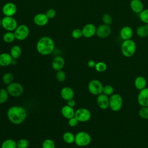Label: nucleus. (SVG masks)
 Here are the masks:
<instances>
[{"mask_svg":"<svg viewBox=\"0 0 148 148\" xmlns=\"http://www.w3.org/2000/svg\"><path fill=\"white\" fill-rule=\"evenodd\" d=\"M7 116L11 123L14 124H20L25 120L27 117V112L21 106H13L8 109Z\"/></svg>","mask_w":148,"mask_h":148,"instance_id":"1","label":"nucleus"},{"mask_svg":"<svg viewBox=\"0 0 148 148\" xmlns=\"http://www.w3.org/2000/svg\"><path fill=\"white\" fill-rule=\"evenodd\" d=\"M36 50L41 55L47 56L51 54L55 47L53 39L47 36H42L36 43Z\"/></svg>","mask_w":148,"mask_h":148,"instance_id":"2","label":"nucleus"},{"mask_svg":"<svg viewBox=\"0 0 148 148\" xmlns=\"http://www.w3.org/2000/svg\"><path fill=\"white\" fill-rule=\"evenodd\" d=\"M136 46L135 42L131 39L123 40L121 45V51L125 57H131L135 53Z\"/></svg>","mask_w":148,"mask_h":148,"instance_id":"3","label":"nucleus"},{"mask_svg":"<svg viewBox=\"0 0 148 148\" xmlns=\"http://www.w3.org/2000/svg\"><path fill=\"white\" fill-rule=\"evenodd\" d=\"M91 141V136L85 131H80L75 135V142L78 146L84 147L88 146Z\"/></svg>","mask_w":148,"mask_h":148,"instance_id":"4","label":"nucleus"},{"mask_svg":"<svg viewBox=\"0 0 148 148\" xmlns=\"http://www.w3.org/2000/svg\"><path fill=\"white\" fill-rule=\"evenodd\" d=\"M123 98L119 94H113L109 97V108L113 112L119 111L123 106Z\"/></svg>","mask_w":148,"mask_h":148,"instance_id":"5","label":"nucleus"},{"mask_svg":"<svg viewBox=\"0 0 148 148\" xmlns=\"http://www.w3.org/2000/svg\"><path fill=\"white\" fill-rule=\"evenodd\" d=\"M17 26V21L12 16H4L2 18V27L7 31L13 32Z\"/></svg>","mask_w":148,"mask_h":148,"instance_id":"6","label":"nucleus"},{"mask_svg":"<svg viewBox=\"0 0 148 148\" xmlns=\"http://www.w3.org/2000/svg\"><path fill=\"white\" fill-rule=\"evenodd\" d=\"M16 39L18 40H24L29 35V29L25 24H21L18 25L16 29L14 31Z\"/></svg>","mask_w":148,"mask_h":148,"instance_id":"7","label":"nucleus"},{"mask_svg":"<svg viewBox=\"0 0 148 148\" xmlns=\"http://www.w3.org/2000/svg\"><path fill=\"white\" fill-rule=\"evenodd\" d=\"M103 87L102 83L97 79L91 80L88 84V90L89 92L94 95H98L102 93Z\"/></svg>","mask_w":148,"mask_h":148,"instance_id":"8","label":"nucleus"},{"mask_svg":"<svg viewBox=\"0 0 148 148\" xmlns=\"http://www.w3.org/2000/svg\"><path fill=\"white\" fill-rule=\"evenodd\" d=\"M6 90L9 95L14 97L20 96L24 91V89L21 84L16 82H12L9 84Z\"/></svg>","mask_w":148,"mask_h":148,"instance_id":"9","label":"nucleus"},{"mask_svg":"<svg viewBox=\"0 0 148 148\" xmlns=\"http://www.w3.org/2000/svg\"><path fill=\"white\" fill-rule=\"evenodd\" d=\"M91 116V112L86 108H79L75 112L74 117L80 122H86L88 121L90 119Z\"/></svg>","mask_w":148,"mask_h":148,"instance_id":"10","label":"nucleus"},{"mask_svg":"<svg viewBox=\"0 0 148 148\" xmlns=\"http://www.w3.org/2000/svg\"><path fill=\"white\" fill-rule=\"evenodd\" d=\"M111 28L110 25L102 24L99 25L96 29V35L99 38H106L111 34Z\"/></svg>","mask_w":148,"mask_h":148,"instance_id":"11","label":"nucleus"},{"mask_svg":"<svg viewBox=\"0 0 148 148\" xmlns=\"http://www.w3.org/2000/svg\"><path fill=\"white\" fill-rule=\"evenodd\" d=\"M16 5L13 2H7L2 6V11L5 16H13L17 12Z\"/></svg>","mask_w":148,"mask_h":148,"instance_id":"12","label":"nucleus"},{"mask_svg":"<svg viewBox=\"0 0 148 148\" xmlns=\"http://www.w3.org/2000/svg\"><path fill=\"white\" fill-rule=\"evenodd\" d=\"M82 29L83 36L86 38H91L96 34L97 27L92 23L86 24Z\"/></svg>","mask_w":148,"mask_h":148,"instance_id":"13","label":"nucleus"},{"mask_svg":"<svg viewBox=\"0 0 148 148\" xmlns=\"http://www.w3.org/2000/svg\"><path fill=\"white\" fill-rule=\"evenodd\" d=\"M137 101L141 106H148V87H145L139 91Z\"/></svg>","mask_w":148,"mask_h":148,"instance_id":"14","label":"nucleus"},{"mask_svg":"<svg viewBox=\"0 0 148 148\" xmlns=\"http://www.w3.org/2000/svg\"><path fill=\"white\" fill-rule=\"evenodd\" d=\"M97 103L100 109L105 110L109 107V98L106 95L102 93L97 95Z\"/></svg>","mask_w":148,"mask_h":148,"instance_id":"15","label":"nucleus"},{"mask_svg":"<svg viewBox=\"0 0 148 148\" xmlns=\"http://www.w3.org/2000/svg\"><path fill=\"white\" fill-rule=\"evenodd\" d=\"M49 20V18L47 17L46 14L43 13L36 14L33 18V21L35 24L40 27L46 25L48 23Z\"/></svg>","mask_w":148,"mask_h":148,"instance_id":"16","label":"nucleus"},{"mask_svg":"<svg viewBox=\"0 0 148 148\" xmlns=\"http://www.w3.org/2000/svg\"><path fill=\"white\" fill-rule=\"evenodd\" d=\"M65 65L64 58L60 56L54 57L51 62V66L53 69L56 71L61 70Z\"/></svg>","mask_w":148,"mask_h":148,"instance_id":"17","label":"nucleus"},{"mask_svg":"<svg viewBox=\"0 0 148 148\" xmlns=\"http://www.w3.org/2000/svg\"><path fill=\"white\" fill-rule=\"evenodd\" d=\"M133 35V30L129 26H124L120 31V36L123 40L131 39Z\"/></svg>","mask_w":148,"mask_h":148,"instance_id":"18","label":"nucleus"},{"mask_svg":"<svg viewBox=\"0 0 148 148\" xmlns=\"http://www.w3.org/2000/svg\"><path fill=\"white\" fill-rule=\"evenodd\" d=\"M130 5L131 10L135 13L139 14L144 9L143 4L140 0H131Z\"/></svg>","mask_w":148,"mask_h":148,"instance_id":"19","label":"nucleus"},{"mask_svg":"<svg viewBox=\"0 0 148 148\" xmlns=\"http://www.w3.org/2000/svg\"><path fill=\"white\" fill-rule=\"evenodd\" d=\"M13 58L11 55L7 53L0 54V65L2 66H7L12 64Z\"/></svg>","mask_w":148,"mask_h":148,"instance_id":"20","label":"nucleus"},{"mask_svg":"<svg viewBox=\"0 0 148 148\" xmlns=\"http://www.w3.org/2000/svg\"><path fill=\"white\" fill-rule=\"evenodd\" d=\"M60 95L64 100L68 101L73 98L74 96V92L71 87H65L61 89Z\"/></svg>","mask_w":148,"mask_h":148,"instance_id":"21","label":"nucleus"},{"mask_svg":"<svg viewBox=\"0 0 148 148\" xmlns=\"http://www.w3.org/2000/svg\"><path fill=\"white\" fill-rule=\"evenodd\" d=\"M147 81L145 77L142 76H137L134 80V86L138 90H141L146 87Z\"/></svg>","mask_w":148,"mask_h":148,"instance_id":"22","label":"nucleus"},{"mask_svg":"<svg viewBox=\"0 0 148 148\" xmlns=\"http://www.w3.org/2000/svg\"><path fill=\"white\" fill-rule=\"evenodd\" d=\"M61 113L65 118L68 119L73 117L75 116V111L73 108L68 106V105L62 107L61 109Z\"/></svg>","mask_w":148,"mask_h":148,"instance_id":"23","label":"nucleus"},{"mask_svg":"<svg viewBox=\"0 0 148 148\" xmlns=\"http://www.w3.org/2000/svg\"><path fill=\"white\" fill-rule=\"evenodd\" d=\"M136 34L140 38H146L148 36V24H145L139 26L136 29Z\"/></svg>","mask_w":148,"mask_h":148,"instance_id":"24","label":"nucleus"},{"mask_svg":"<svg viewBox=\"0 0 148 148\" xmlns=\"http://www.w3.org/2000/svg\"><path fill=\"white\" fill-rule=\"evenodd\" d=\"M22 53L21 48L18 45H14L12 47L10 51V54L11 55L12 57L16 60L18 58Z\"/></svg>","mask_w":148,"mask_h":148,"instance_id":"25","label":"nucleus"},{"mask_svg":"<svg viewBox=\"0 0 148 148\" xmlns=\"http://www.w3.org/2000/svg\"><path fill=\"white\" fill-rule=\"evenodd\" d=\"M2 39L3 41L7 43H12L16 39L14 32L7 31L3 35Z\"/></svg>","mask_w":148,"mask_h":148,"instance_id":"26","label":"nucleus"},{"mask_svg":"<svg viewBox=\"0 0 148 148\" xmlns=\"http://www.w3.org/2000/svg\"><path fill=\"white\" fill-rule=\"evenodd\" d=\"M63 140L67 143H72L75 142V136L71 132H65L62 136Z\"/></svg>","mask_w":148,"mask_h":148,"instance_id":"27","label":"nucleus"},{"mask_svg":"<svg viewBox=\"0 0 148 148\" xmlns=\"http://www.w3.org/2000/svg\"><path fill=\"white\" fill-rule=\"evenodd\" d=\"M17 143L12 139H8L2 143L1 148H16Z\"/></svg>","mask_w":148,"mask_h":148,"instance_id":"28","label":"nucleus"},{"mask_svg":"<svg viewBox=\"0 0 148 148\" xmlns=\"http://www.w3.org/2000/svg\"><path fill=\"white\" fill-rule=\"evenodd\" d=\"M139 17L142 22L148 24V9H143L139 14Z\"/></svg>","mask_w":148,"mask_h":148,"instance_id":"29","label":"nucleus"},{"mask_svg":"<svg viewBox=\"0 0 148 148\" xmlns=\"http://www.w3.org/2000/svg\"><path fill=\"white\" fill-rule=\"evenodd\" d=\"M102 93L104 94L105 95H106L108 97L110 96L113 94H114V88L111 85L109 84L103 86Z\"/></svg>","mask_w":148,"mask_h":148,"instance_id":"30","label":"nucleus"},{"mask_svg":"<svg viewBox=\"0 0 148 148\" xmlns=\"http://www.w3.org/2000/svg\"><path fill=\"white\" fill-rule=\"evenodd\" d=\"M95 70L98 72H103L106 70L107 68V65L106 63L100 61L96 63L95 66Z\"/></svg>","mask_w":148,"mask_h":148,"instance_id":"31","label":"nucleus"},{"mask_svg":"<svg viewBox=\"0 0 148 148\" xmlns=\"http://www.w3.org/2000/svg\"><path fill=\"white\" fill-rule=\"evenodd\" d=\"M13 80V76L11 73L7 72L5 73L2 76V80L3 83L9 85L11 83H12Z\"/></svg>","mask_w":148,"mask_h":148,"instance_id":"32","label":"nucleus"},{"mask_svg":"<svg viewBox=\"0 0 148 148\" xmlns=\"http://www.w3.org/2000/svg\"><path fill=\"white\" fill-rule=\"evenodd\" d=\"M9 94L7 90L4 88L0 89V103H3L6 102L8 98Z\"/></svg>","mask_w":148,"mask_h":148,"instance_id":"33","label":"nucleus"},{"mask_svg":"<svg viewBox=\"0 0 148 148\" xmlns=\"http://www.w3.org/2000/svg\"><path fill=\"white\" fill-rule=\"evenodd\" d=\"M139 116L143 119H148V106H142L138 112Z\"/></svg>","mask_w":148,"mask_h":148,"instance_id":"34","label":"nucleus"},{"mask_svg":"<svg viewBox=\"0 0 148 148\" xmlns=\"http://www.w3.org/2000/svg\"><path fill=\"white\" fill-rule=\"evenodd\" d=\"M102 21L103 24L110 25L113 21V18L112 16L109 13H105L102 16Z\"/></svg>","mask_w":148,"mask_h":148,"instance_id":"35","label":"nucleus"},{"mask_svg":"<svg viewBox=\"0 0 148 148\" xmlns=\"http://www.w3.org/2000/svg\"><path fill=\"white\" fill-rule=\"evenodd\" d=\"M71 35L73 37V38L75 39H80L83 36L82 29L80 28H75L73 29V31L71 32Z\"/></svg>","mask_w":148,"mask_h":148,"instance_id":"36","label":"nucleus"},{"mask_svg":"<svg viewBox=\"0 0 148 148\" xmlns=\"http://www.w3.org/2000/svg\"><path fill=\"white\" fill-rule=\"evenodd\" d=\"M42 148H55V143L53 140L47 139L43 141Z\"/></svg>","mask_w":148,"mask_h":148,"instance_id":"37","label":"nucleus"},{"mask_svg":"<svg viewBox=\"0 0 148 148\" xmlns=\"http://www.w3.org/2000/svg\"><path fill=\"white\" fill-rule=\"evenodd\" d=\"M56 79L60 82H63L66 79V75L64 71L62 70H60L57 71L56 72Z\"/></svg>","mask_w":148,"mask_h":148,"instance_id":"38","label":"nucleus"},{"mask_svg":"<svg viewBox=\"0 0 148 148\" xmlns=\"http://www.w3.org/2000/svg\"><path fill=\"white\" fill-rule=\"evenodd\" d=\"M28 142L25 139H21L17 142V148H27L28 146Z\"/></svg>","mask_w":148,"mask_h":148,"instance_id":"39","label":"nucleus"},{"mask_svg":"<svg viewBox=\"0 0 148 148\" xmlns=\"http://www.w3.org/2000/svg\"><path fill=\"white\" fill-rule=\"evenodd\" d=\"M45 14L49 19H51L56 16V11L54 9H49L46 11Z\"/></svg>","mask_w":148,"mask_h":148,"instance_id":"40","label":"nucleus"},{"mask_svg":"<svg viewBox=\"0 0 148 148\" xmlns=\"http://www.w3.org/2000/svg\"><path fill=\"white\" fill-rule=\"evenodd\" d=\"M78 122H79V121L75 117H72L69 119L68 124L69 126H71L72 127H74L77 125Z\"/></svg>","mask_w":148,"mask_h":148,"instance_id":"41","label":"nucleus"},{"mask_svg":"<svg viewBox=\"0 0 148 148\" xmlns=\"http://www.w3.org/2000/svg\"><path fill=\"white\" fill-rule=\"evenodd\" d=\"M95 64H96V62L92 60H90L87 62V65L90 68H94L95 66Z\"/></svg>","mask_w":148,"mask_h":148,"instance_id":"42","label":"nucleus"},{"mask_svg":"<svg viewBox=\"0 0 148 148\" xmlns=\"http://www.w3.org/2000/svg\"><path fill=\"white\" fill-rule=\"evenodd\" d=\"M67 102H68V105L71 106V107H72V108L74 107L75 106V104H76L75 101L74 99H73V98L67 101Z\"/></svg>","mask_w":148,"mask_h":148,"instance_id":"43","label":"nucleus"},{"mask_svg":"<svg viewBox=\"0 0 148 148\" xmlns=\"http://www.w3.org/2000/svg\"><path fill=\"white\" fill-rule=\"evenodd\" d=\"M2 26V19L0 18V27Z\"/></svg>","mask_w":148,"mask_h":148,"instance_id":"44","label":"nucleus"}]
</instances>
